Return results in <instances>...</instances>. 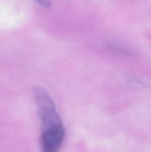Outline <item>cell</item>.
I'll return each mask as SVG.
<instances>
[{
    "label": "cell",
    "mask_w": 151,
    "mask_h": 152,
    "mask_svg": "<svg viewBox=\"0 0 151 152\" xmlns=\"http://www.w3.org/2000/svg\"><path fill=\"white\" fill-rule=\"evenodd\" d=\"M35 98L42 129L62 124L54 102L47 91L42 88H36Z\"/></svg>",
    "instance_id": "1"
},
{
    "label": "cell",
    "mask_w": 151,
    "mask_h": 152,
    "mask_svg": "<svg viewBox=\"0 0 151 152\" xmlns=\"http://www.w3.org/2000/svg\"><path fill=\"white\" fill-rule=\"evenodd\" d=\"M65 134L63 124L43 129L40 141L41 152H59Z\"/></svg>",
    "instance_id": "2"
},
{
    "label": "cell",
    "mask_w": 151,
    "mask_h": 152,
    "mask_svg": "<svg viewBox=\"0 0 151 152\" xmlns=\"http://www.w3.org/2000/svg\"><path fill=\"white\" fill-rule=\"evenodd\" d=\"M36 2L38 3L39 5L45 7V8H49L51 6L52 3L50 0H34Z\"/></svg>",
    "instance_id": "3"
}]
</instances>
